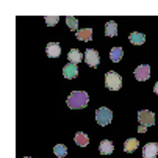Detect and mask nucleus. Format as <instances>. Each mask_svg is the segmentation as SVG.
<instances>
[{"label": "nucleus", "mask_w": 158, "mask_h": 158, "mask_svg": "<svg viewBox=\"0 0 158 158\" xmlns=\"http://www.w3.org/2000/svg\"><path fill=\"white\" fill-rule=\"evenodd\" d=\"M122 55H124V49L122 47H113L110 50V58H111V61H114V63L121 61Z\"/></svg>", "instance_id": "obj_17"}, {"label": "nucleus", "mask_w": 158, "mask_h": 158, "mask_svg": "<svg viewBox=\"0 0 158 158\" xmlns=\"http://www.w3.org/2000/svg\"><path fill=\"white\" fill-rule=\"evenodd\" d=\"M138 147H139V141L136 138H128L124 143V152H127V153H133Z\"/></svg>", "instance_id": "obj_11"}, {"label": "nucleus", "mask_w": 158, "mask_h": 158, "mask_svg": "<svg viewBox=\"0 0 158 158\" xmlns=\"http://www.w3.org/2000/svg\"><path fill=\"white\" fill-rule=\"evenodd\" d=\"M66 24L71 30H78V20L75 17H66Z\"/></svg>", "instance_id": "obj_19"}, {"label": "nucleus", "mask_w": 158, "mask_h": 158, "mask_svg": "<svg viewBox=\"0 0 158 158\" xmlns=\"http://www.w3.org/2000/svg\"><path fill=\"white\" fill-rule=\"evenodd\" d=\"M138 131H139V133H146V131H147V127L139 124V127H138Z\"/></svg>", "instance_id": "obj_21"}, {"label": "nucleus", "mask_w": 158, "mask_h": 158, "mask_svg": "<svg viewBox=\"0 0 158 158\" xmlns=\"http://www.w3.org/2000/svg\"><path fill=\"white\" fill-rule=\"evenodd\" d=\"M74 141H75V144L77 146H80V147H86L88 144H89V138H88V135L86 133H83V131H78L75 136H74Z\"/></svg>", "instance_id": "obj_16"}, {"label": "nucleus", "mask_w": 158, "mask_h": 158, "mask_svg": "<svg viewBox=\"0 0 158 158\" xmlns=\"http://www.w3.org/2000/svg\"><path fill=\"white\" fill-rule=\"evenodd\" d=\"M53 153H55L58 158H63V156H66V153H67V147H66L64 144H56V146L53 147Z\"/></svg>", "instance_id": "obj_18"}, {"label": "nucleus", "mask_w": 158, "mask_h": 158, "mask_svg": "<svg viewBox=\"0 0 158 158\" xmlns=\"http://www.w3.org/2000/svg\"><path fill=\"white\" fill-rule=\"evenodd\" d=\"M105 86L110 91H119L122 88V77L116 74L114 71H110L105 74Z\"/></svg>", "instance_id": "obj_2"}, {"label": "nucleus", "mask_w": 158, "mask_h": 158, "mask_svg": "<svg viewBox=\"0 0 158 158\" xmlns=\"http://www.w3.org/2000/svg\"><path fill=\"white\" fill-rule=\"evenodd\" d=\"M88 102H89V97H88V93L85 91H74L67 97V106L71 110H81L88 105Z\"/></svg>", "instance_id": "obj_1"}, {"label": "nucleus", "mask_w": 158, "mask_h": 158, "mask_svg": "<svg viewBox=\"0 0 158 158\" xmlns=\"http://www.w3.org/2000/svg\"><path fill=\"white\" fill-rule=\"evenodd\" d=\"M75 35H77V39H78V41H85V42H88V41H91V39H93V30H91V28L78 30Z\"/></svg>", "instance_id": "obj_15"}, {"label": "nucleus", "mask_w": 158, "mask_h": 158, "mask_svg": "<svg viewBox=\"0 0 158 158\" xmlns=\"http://www.w3.org/2000/svg\"><path fill=\"white\" fill-rule=\"evenodd\" d=\"M67 60H69V63H72V64H78L83 60V53L78 49H71L69 53H67Z\"/></svg>", "instance_id": "obj_12"}, {"label": "nucleus", "mask_w": 158, "mask_h": 158, "mask_svg": "<svg viewBox=\"0 0 158 158\" xmlns=\"http://www.w3.org/2000/svg\"><path fill=\"white\" fill-rule=\"evenodd\" d=\"M150 77V66L149 64H141L135 69V78L138 81H146Z\"/></svg>", "instance_id": "obj_6"}, {"label": "nucleus", "mask_w": 158, "mask_h": 158, "mask_svg": "<svg viewBox=\"0 0 158 158\" xmlns=\"http://www.w3.org/2000/svg\"><path fill=\"white\" fill-rule=\"evenodd\" d=\"M25 158H33V156H25Z\"/></svg>", "instance_id": "obj_23"}, {"label": "nucleus", "mask_w": 158, "mask_h": 158, "mask_svg": "<svg viewBox=\"0 0 158 158\" xmlns=\"http://www.w3.org/2000/svg\"><path fill=\"white\" fill-rule=\"evenodd\" d=\"M96 121H97V124L102 125V127L108 125V124L113 121V113H111V110L106 108V106L97 108V111H96Z\"/></svg>", "instance_id": "obj_3"}, {"label": "nucleus", "mask_w": 158, "mask_h": 158, "mask_svg": "<svg viewBox=\"0 0 158 158\" xmlns=\"http://www.w3.org/2000/svg\"><path fill=\"white\" fill-rule=\"evenodd\" d=\"M58 20H60V17H56V16H49V17H46V24L47 25H55V24H58Z\"/></svg>", "instance_id": "obj_20"}, {"label": "nucleus", "mask_w": 158, "mask_h": 158, "mask_svg": "<svg viewBox=\"0 0 158 158\" xmlns=\"http://www.w3.org/2000/svg\"><path fill=\"white\" fill-rule=\"evenodd\" d=\"M85 63L91 67H97L100 64V56H99V52L94 50V49H86L85 52Z\"/></svg>", "instance_id": "obj_5"}, {"label": "nucleus", "mask_w": 158, "mask_h": 158, "mask_svg": "<svg viewBox=\"0 0 158 158\" xmlns=\"http://www.w3.org/2000/svg\"><path fill=\"white\" fill-rule=\"evenodd\" d=\"M118 35V24L114 20H108L106 24H105V36L108 38H113V36H116Z\"/></svg>", "instance_id": "obj_13"}, {"label": "nucleus", "mask_w": 158, "mask_h": 158, "mask_svg": "<svg viewBox=\"0 0 158 158\" xmlns=\"http://www.w3.org/2000/svg\"><path fill=\"white\" fill-rule=\"evenodd\" d=\"M153 93H156L158 94V81L155 83V86H153Z\"/></svg>", "instance_id": "obj_22"}, {"label": "nucleus", "mask_w": 158, "mask_h": 158, "mask_svg": "<svg viewBox=\"0 0 158 158\" xmlns=\"http://www.w3.org/2000/svg\"><path fill=\"white\" fill-rule=\"evenodd\" d=\"M138 121L141 125L150 127L155 124V114L150 110H141V111H138Z\"/></svg>", "instance_id": "obj_4"}, {"label": "nucleus", "mask_w": 158, "mask_h": 158, "mask_svg": "<svg viewBox=\"0 0 158 158\" xmlns=\"http://www.w3.org/2000/svg\"><path fill=\"white\" fill-rule=\"evenodd\" d=\"M113 150H114V146H113V143L108 141V139H103L99 144V152L102 155H110V153H113Z\"/></svg>", "instance_id": "obj_14"}, {"label": "nucleus", "mask_w": 158, "mask_h": 158, "mask_svg": "<svg viewBox=\"0 0 158 158\" xmlns=\"http://www.w3.org/2000/svg\"><path fill=\"white\" fill-rule=\"evenodd\" d=\"M63 75H64L67 80L75 78V77L78 75V67H77V64H72V63L64 64V67H63Z\"/></svg>", "instance_id": "obj_8"}, {"label": "nucleus", "mask_w": 158, "mask_h": 158, "mask_svg": "<svg viewBox=\"0 0 158 158\" xmlns=\"http://www.w3.org/2000/svg\"><path fill=\"white\" fill-rule=\"evenodd\" d=\"M46 53H47V56H50V58H58V56L61 55L60 44H58V42H49L47 47H46Z\"/></svg>", "instance_id": "obj_9"}, {"label": "nucleus", "mask_w": 158, "mask_h": 158, "mask_svg": "<svg viewBox=\"0 0 158 158\" xmlns=\"http://www.w3.org/2000/svg\"><path fill=\"white\" fill-rule=\"evenodd\" d=\"M156 156H158V144L147 143L143 147V158H156Z\"/></svg>", "instance_id": "obj_7"}, {"label": "nucleus", "mask_w": 158, "mask_h": 158, "mask_svg": "<svg viewBox=\"0 0 158 158\" xmlns=\"http://www.w3.org/2000/svg\"><path fill=\"white\" fill-rule=\"evenodd\" d=\"M130 42L135 44V46H141V44L146 42V35L144 33H139V31H131L130 36H128Z\"/></svg>", "instance_id": "obj_10"}]
</instances>
